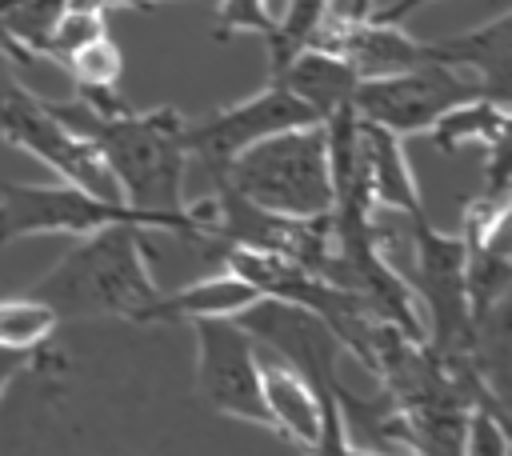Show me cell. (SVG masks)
<instances>
[{"mask_svg": "<svg viewBox=\"0 0 512 456\" xmlns=\"http://www.w3.org/2000/svg\"><path fill=\"white\" fill-rule=\"evenodd\" d=\"M428 136H432V148L444 156H452L456 148H468V144L488 148L508 136V100H496V96L460 100L432 120Z\"/></svg>", "mask_w": 512, "mask_h": 456, "instance_id": "obj_15", "label": "cell"}, {"mask_svg": "<svg viewBox=\"0 0 512 456\" xmlns=\"http://www.w3.org/2000/svg\"><path fill=\"white\" fill-rule=\"evenodd\" d=\"M212 176H220L224 184H232L240 196H248L268 212H284V216L332 212L328 140L320 120L256 140Z\"/></svg>", "mask_w": 512, "mask_h": 456, "instance_id": "obj_4", "label": "cell"}, {"mask_svg": "<svg viewBox=\"0 0 512 456\" xmlns=\"http://www.w3.org/2000/svg\"><path fill=\"white\" fill-rule=\"evenodd\" d=\"M408 224V244H412V276L408 288L416 304L424 308V344L440 356H476L480 336L468 312V292H464V240L460 232H440L428 212L404 216Z\"/></svg>", "mask_w": 512, "mask_h": 456, "instance_id": "obj_5", "label": "cell"}, {"mask_svg": "<svg viewBox=\"0 0 512 456\" xmlns=\"http://www.w3.org/2000/svg\"><path fill=\"white\" fill-rule=\"evenodd\" d=\"M40 364V348H4L0 344V396L4 388L24 372V368H36Z\"/></svg>", "mask_w": 512, "mask_h": 456, "instance_id": "obj_22", "label": "cell"}, {"mask_svg": "<svg viewBox=\"0 0 512 456\" xmlns=\"http://www.w3.org/2000/svg\"><path fill=\"white\" fill-rule=\"evenodd\" d=\"M372 12V0H348V16H368Z\"/></svg>", "mask_w": 512, "mask_h": 456, "instance_id": "obj_24", "label": "cell"}, {"mask_svg": "<svg viewBox=\"0 0 512 456\" xmlns=\"http://www.w3.org/2000/svg\"><path fill=\"white\" fill-rule=\"evenodd\" d=\"M336 404H340L348 452H416L412 424L384 388L376 396H356L352 388L340 384Z\"/></svg>", "mask_w": 512, "mask_h": 456, "instance_id": "obj_13", "label": "cell"}, {"mask_svg": "<svg viewBox=\"0 0 512 456\" xmlns=\"http://www.w3.org/2000/svg\"><path fill=\"white\" fill-rule=\"evenodd\" d=\"M188 324L196 340V396L220 416L268 428L256 340L236 324V316H196Z\"/></svg>", "mask_w": 512, "mask_h": 456, "instance_id": "obj_7", "label": "cell"}, {"mask_svg": "<svg viewBox=\"0 0 512 456\" xmlns=\"http://www.w3.org/2000/svg\"><path fill=\"white\" fill-rule=\"evenodd\" d=\"M108 32V8L104 4H92V0H64L56 20H52V32H48V44H44V56L64 64L76 48L92 44L96 36Z\"/></svg>", "mask_w": 512, "mask_h": 456, "instance_id": "obj_16", "label": "cell"}, {"mask_svg": "<svg viewBox=\"0 0 512 456\" xmlns=\"http://www.w3.org/2000/svg\"><path fill=\"white\" fill-rule=\"evenodd\" d=\"M252 300H256V288L244 284L236 272L220 268L216 276H204V280L184 284L176 292H160L148 324H156V320H180V324H188L196 316H236Z\"/></svg>", "mask_w": 512, "mask_h": 456, "instance_id": "obj_14", "label": "cell"}, {"mask_svg": "<svg viewBox=\"0 0 512 456\" xmlns=\"http://www.w3.org/2000/svg\"><path fill=\"white\" fill-rule=\"evenodd\" d=\"M216 36H232V32H256L268 40V32L276 28L272 12L264 0H220L216 4Z\"/></svg>", "mask_w": 512, "mask_h": 456, "instance_id": "obj_21", "label": "cell"}, {"mask_svg": "<svg viewBox=\"0 0 512 456\" xmlns=\"http://www.w3.org/2000/svg\"><path fill=\"white\" fill-rule=\"evenodd\" d=\"M460 452H472V456H508L512 452V436H508L504 412L500 408H488V404H472L468 408V420H464V448Z\"/></svg>", "mask_w": 512, "mask_h": 456, "instance_id": "obj_20", "label": "cell"}, {"mask_svg": "<svg viewBox=\"0 0 512 456\" xmlns=\"http://www.w3.org/2000/svg\"><path fill=\"white\" fill-rule=\"evenodd\" d=\"M140 224L148 232H164V220L152 212H140L124 200H104L92 196L80 184H20V180H4L0 184V248L16 244L24 236H84L96 232L104 224Z\"/></svg>", "mask_w": 512, "mask_h": 456, "instance_id": "obj_6", "label": "cell"}, {"mask_svg": "<svg viewBox=\"0 0 512 456\" xmlns=\"http://www.w3.org/2000/svg\"><path fill=\"white\" fill-rule=\"evenodd\" d=\"M300 124H316V112L304 100H296L284 84L268 80V88H260L248 100L204 112L200 120H184V148H188V160H196L212 176L256 140L276 136L284 128H300Z\"/></svg>", "mask_w": 512, "mask_h": 456, "instance_id": "obj_9", "label": "cell"}, {"mask_svg": "<svg viewBox=\"0 0 512 456\" xmlns=\"http://www.w3.org/2000/svg\"><path fill=\"white\" fill-rule=\"evenodd\" d=\"M328 4H332V0H288L284 20H276V28L268 32L272 72H276L288 56H296L300 48H308V44H312V36L320 32V24L332 16V12H328Z\"/></svg>", "mask_w": 512, "mask_h": 456, "instance_id": "obj_18", "label": "cell"}, {"mask_svg": "<svg viewBox=\"0 0 512 456\" xmlns=\"http://www.w3.org/2000/svg\"><path fill=\"white\" fill-rule=\"evenodd\" d=\"M272 80L284 84L296 100H304V104L316 112V120H324L328 112L352 104L356 84H360V76L348 68V60H340L336 52L316 48V44L300 48L296 56H288V60L272 72Z\"/></svg>", "mask_w": 512, "mask_h": 456, "instance_id": "obj_11", "label": "cell"}, {"mask_svg": "<svg viewBox=\"0 0 512 456\" xmlns=\"http://www.w3.org/2000/svg\"><path fill=\"white\" fill-rule=\"evenodd\" d=\"M104 8H160V4H180V0H92Z\"/></svg>", "mask_w": 512, "mask_h": 456, "instance_id": "obj_23", "label": "cell"}, {"mask_svg": "<svg viewBox=\"0 0 512 456\" xmlns=\"http://www.w3.org/2000/svg\"><path fill=\"white\" fill-rule=\"evenodd\" d=\"M236 324L256 340V348H268L280 364H288L292 372H300L316 400H320V440L316 452H332L344 456L348 452V436H344V420H340V372L336 360L344 352L340 336L332 332V324L292 300H276V296H256L248 308L236 312Z\"/></svg>", "mask_w": 512, "mask_h": 456, "instance_id": "obj_3", "label": "cell"}, {"mask_svg": "<svg viewBox=\"0 0 512 456\" xmlns=\"http://www.w3.org/2000/svg\"><path fill=\"white\" fill-rule=\"evenodd\" d=\"M64 68L72 72L76 88H116L124 76V56H120V44L112 40V32H104L92 44L76 48L64 60Z\"/></svg>", "mask_w": 512, "mask_h": 456, "instance_id": "obj_19", "label": "cell"}, {"mask_svg": "<svg viewBox=\"0 0 512 456\" xmlns=\"http://www.w3.org/2000/svg\"><path fill=\"white\" fill-rule=\"evenodd\" d=\"M56 328H60V316L44 300L28 292L0 300V344L4 348H44Z\"/></svg>", "mask_w": 512, "mask_h": 456, "instance_id": "obj_17", "label": "cell"}, {"mask_svg": "<svg viewBox=\"0 0 512 456\" xmlns=\"http://www.w3.org/2000/svg\"><path fill=\"white\" fill-rule=\"evenodd\" d=\"M400 140L404 136L360 116V180H364V192L372 200V212L420 216L424 196H420V184L412 176V164H408Z\"/></svg>", "mask_w": 512, "mask_h": 456, "instance_id": "obj_10", "label": "cell"}, {"mask_svg": "<svg viewBox=\"0 0 512 456\" xmlns=\"http://www.w3.org/2000/svg\"><path fill=\"white\" fill-rule=\"evenodd\" d=\"M56 116L92 140L108 160L124 204L152 212L164 220V232L188 244H216L208 232L204 200H184L188 176V148H184V116L176 108H148L132 112L128 104L116 108H88L80 96L60 104L52 100Z\"/></svg>", "mask_w": 512, "mask_h": 456, "instance_id": "obj_1", "label": "cell"}, {"mask_svg": "<svg viewBox=\"0 0 512 456\" xmlns=\"http://www.w3.org/2000/svg\"><path fill=\"white\" fill-rule=\"evenodd\" d=\"M144 232L148 228L140 224L116 220L76 236V244L28 288V296L44 300L60 320L120 316L148 324L164 288L152 276Z\"/></svg>", "mask_w": 512, "mask_h": 456, "instance_id": "obj_2", "label": "cell"}, {"mask_svg": "<svg viewBox=\"0 0 512 456\" xmlns=\"http://www.w3.org/2000/svg\"><path fill=\"white\" fill-rule=\"evenodd\" d=\"M260 384H264V408H268V432L292 440L296 448L316 452L320 440V400L312 384L292 372L280 360H260Z\"/></svg>", "mask_w": 512, "mask_h": 456, "instance_id": "obj_12", "label": "cell"}, {"mask_svg": "<svg viewBox=\"0 0 512 456\" xmlns=\"http://www.w3.org/2000/svg\"><path fill=\"white\" fill-rule=\"evenodd\" d=\"M472 96H496L480 76L452 68V64H416L408 72H392V76H376V80H360L352 108L396 132V136H412V132H428L432 120L440 112H448L460 100ZM504 100V96H496Z\"/></svg>", "mask_w": 512, "mask_h": 456, "instance_id": "obj_8", "label": "cell"}]
</instances>
